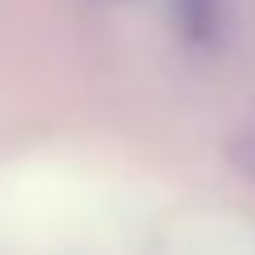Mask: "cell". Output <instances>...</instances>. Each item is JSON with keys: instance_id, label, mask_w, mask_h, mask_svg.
<instances>
[{"instance_id": "2", "label": "cell", "mask_w": 255, "mask_h": 255, "mask_svg": "<svg viewBox=\"0 0 255 255\" xmlns=\"http://www.w3.org/2000/svg\"><path fill=\"white\" fill-rule=\"evenodd\" d=\"M233 161H238V170H242L247 179H255V134H247V139L233 148Z\"/></svg>"}, {"instance_id": "1", "label": "cell", "mask_w": 255, "mask_h": 255, "mask_svg": "<svg viewBox=\"0 0 255 255\" xmlns=\"http://www.w3.org/2000/svg\"><path fill=\"white\" fill-rule=\"evenodd\" d=\"M170 9H175L179 36H184L193 49H215V45H220L224 18H229V4H224V0H170Z\"/></svg>"}]
</instances>
